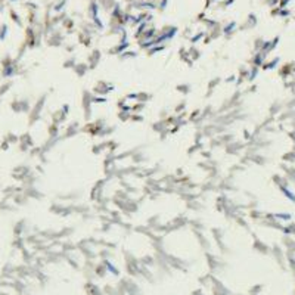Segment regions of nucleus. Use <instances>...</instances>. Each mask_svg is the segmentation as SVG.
Returning a JSON list of instances; mask_svg holds the SVG:
<instances>
[]
</instances>
